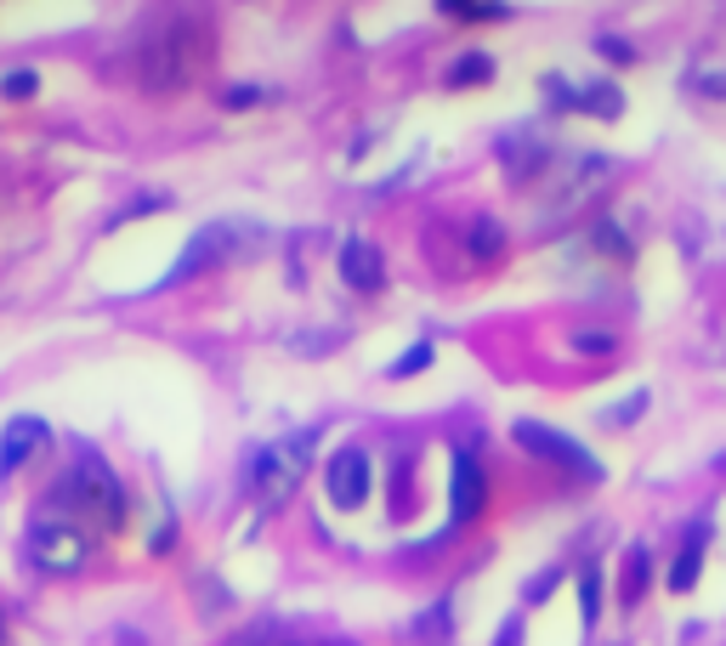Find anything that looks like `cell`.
Returning <instances> with one entry per match:
<instances>
[{"instance_id":"cell-1","label":"cell","mask_w":726,"mask_h":646,"mask_svg":"<svg viewBox=\"0 0 726 646\" xmlns=\"http://www.w3.org/2000/svg\"><path fill=\"white\" fill-rule=\"evenodd\" d=\"M313 449H318V431H295L284 442H262V449L250 454V488H256L267 505H279L284 493L307 477Z\"/></svg>"},{"instance_id":"cell-2","label":"cell","mask_w":726,"mask_h":646,"mask_svg":"<svg viewBox=\"0 0 726 646\" xmlns=\"http://www.w3.org/2000/svg\"><path fill=\"white\" fill-rule=\"evenodd\" d=\"M511 437H517V449H522V454H534V460H545V465H557V470H568V477H579V482H602V477H608L602 460H596L590 449H579V442H573L568 431H557V426H539V419H517Z\"/></svg>"},{"instance_id":"cell-3","label":"cell","mask_w":726,"mask_h":646,"mask_svg":"<svg viewBox=\"0 0 726 646\" xmlns=\"http://www.w3.org/2000/svg\"><path fill=\"white\" fill-rule=\"evenodd\" d=\"M58 505H74V511H91L103 528H114L125 500H119V482H114V470L97 460V454H80V465L68 470V477L58 482Z\"/></svg>"},{"instance_id":"cell-4","label":"cell","mask_w":726,"mask_h":646,"mask_svg":"<svg viewBox=\"0 0 726 646\" xmlns=\"http://www.w3.org/2000/svg\"><path fill=\"white\" fill-rule=\"evenodd\" d=\"M86 551H91V533L68 516H40L29 528V556H35V567H46V573H74V567L86 561Z\"/></svg>"},{"instance_id":"cell-5","label":"cell","mask_w":726,"mask_h":646,"mask_svg":"<svg viewBox=\"0 0 726 646\" xmlns=\"http://www.w3.org/2000/svg\"><path fill=\"white\" fill-rule=\"evenodd\" d=\"M488 505V470L477 465V454L460 449L455 465H448V533L466 528V521H477Z\"/></svg>"},{"instance_id":"cell-6","label":"cell","mask_w":726,"mask_h":646,"mask_svg":"<svg viewBox=\"0 0 726 646\" xmlns=\"http://www.w3.org/2000/svg\"><path fill=\"white\" fill-rule=\"evenodd\" d=\"M369 477H374V465L364 449H335L330 470H323V488H330V505L341 511H358L364 505V493H369Z\"/></svg>"},{"instance_id":"cell-7","label":"cell","mask_w":726,"mask_h":646,"mask_svg":"<svg viewBox=\"0 0 726 646\" xmlns=\"http://www.w3.org/2000/svg\"><path fill=\"white\" fill-rule=\"evenodd\" d=\"M233 244H239V228H228V221H216V228H205L188 250H182V261L165 272V284H182V279H193V272H205V267H216V261H228L233 256Z\"/></svg>"},{"instance_id":"cell-8","label":"cell","mask_w":726,"mask_h":646,"mask_svg":"<svg viewBox=\"0 0 726 646\" xmlns=\"http://www.w3.org/2000/svg\"><path fill=\"white\" fill-rule=\"evenodd\" d=\"M40 442H46V419H35V414L7 419V431H0V470L12 477L23 460H35V454H40Z\"/></svg>"},{"instance_id":"cell-9","label":"cell","mask_w":726,"mask_h":646,"mask_svg":"<svg viewBox=\"0 0 726 646\" xmlns=\"http://www.w3.org/2000/svg\"><path fill=\"white\" fill-rule=\"evenodd\" d=\"M341 279L353 284V289H381V279H386V267H381V250H374L369 238H346L341 244Z\"/></svg>"},{"instance_id":"cell-10","label":"cell","mask_w":726,"mask_h":646,"mask_svg":"<svg viewBox=\"0 0 726 646\" xmlns=\"http://www.w3.org/2000/svg\"><path fill=\"white\" fill-rule=\"evenodd\" d=\"M704 544H710V528H692L687 544L675 551V561H670V590H675V595L698 590V573H704Z\"/></svg>"},{"instance_id":"cell-11","label":"cell","mask_w":726,"mask_h":646,"mask_svg":"<svg viewBox=\"0 0 726 646\" xmlns=\"http://www.w3.org/2000/svg\"><path fill=\"white\" fill-rule=\"evenodd\" d=\"M647 579H653V556H647V544H631L624 561H619V590H624V602H631V607L647 595Z\"/></svg>"},{"instance_id":"cell-12","label":"cell","mask_w":726,"mask_h":646,"mask_svg":"<svg viewBox=\"0 0 726 646\" xmlns=\"http://www.w3.org/2000/svg\"><path fill=\"white\" fill-rule=\"evenodd\" d=\"M506 250V228H499V216H471V261H494Z\"/></svg>"},{"instance_id":"cell-13","label":"cell","mask_w":726,"mask_h":646,"mask_svg":"<svg viewBox=\"0 0 726 646\" xmlns=\"http://www.w3.org/2000/svg\"><path fill=\"white\" fill-rule=\"evenodd\" d=\"M483 80H494V57L488 52H466V57L448 63V86H483Z\"/></svg>"},{"instance_id":"cell-14","label":"cell","mask_w":726,"mask_h":646,"mask_svg":"<svg viewBox=\"0 0 726 646\" xmlns=\"http://www.w3.org/2000/svg\"><path fill=\"white\" fill-rule=\"evenodd\" d=\"M579 108H585V114H602V119H619V114H624V96H619V86L596 80V86L579 91Z\"/></svg>"},{"instance_id":"cell-15","label":"cell","mask_w":726,"mask_h":646,"mask_svg":"<svg viewBox=\"0 0 726 646\" xmlns=\"http://www.w3.org/2000/svg\"><path fill=\"white\" fill-rule=\"evenodd\" d=\"M579 612H585V624L602 618V573H596V567H585V573H579Z\"/></svg>"},{"instance_id":"cell-16","label":"cell","mask_w":726,"mask_h":646,"mask_svg":"<svg viewBox=\"0 0 726 646\" xmlns=\"http://www.w3.org/2000/svg\"><path fill=\"white\" fill-rule=\"evenodd\" d=\"M420 369H432V346H425V340H420V346H409V352L397 358V363L386 369V375H392V380H409V375H420Z\"/></svg>"},{"instance_id":"cell-17","label":"cell","mask_w":726,"mask_h":646,"mask_svg":"<svg viewBox=\"0 0 726 646\" xmlns=\"http://www.w3.org/2000/svg\"><path fill=\"white\" fill-rule=\"evenodd\" d=\"M443 12H448V17H460V23H499V17H511L506 7H466V0H448Z\"/></svg>"},{"instance_id":"cell-18","label":"cell","mask_w":726,"mask_h":646,"mask_svg":"<svg viewBox=\"0 0 726 646\" xmlns=\"http://www.w3.org/2000/svg\"><path fill=\"white\" fill-rule=\"evenodd\" d=\"M590 238H596V244H602V250H608V256H619V261H624V256H631V238H624V233L613 228V221H608V216H602V221H596V228H590Z\"/></svg>"},{"instance_id":"cell-19","label":"cell","mask_w":726,"mask_h":646,"mask_svg":"<svg viewBox=\"0 0 726 646\" xmlns=\"http://www.w3.org/2000/svg\"><path fill=\"white\" fill-rule=\"evenodd\" d=\"M619 346V335H608V330H585V335H573V352H585V358H608Z\"/></svg>"},{"instance_id":"cell-20","label":"cell","mask_w":726,"mask_h":646,"mask_svg":"<svg viewBox=\"0 0 726 646\" xmlns=\"http://www.w3.org/2000/svg\"><path fill=\"white\" fill-rule=\"evenodd\" d=\"M641 414H647V391H631V397H624L619 409H608L602 419H608V426H631V419H641Z\"/></svg>"},{"instance_id":"cell-21","label":"cell","mask_w":726,"mask_h":646,"mask_svg":"<svg viewBox=\"0 0 726 646\" xmlns=\"http://www.w3.org/2000/svg\"><path fill=\"white\" fill-rule=\"evenodd\" d=\"M0 91H7V96H35L40 91V74L35 68H12L7 80H0Z\"/></svg>"},{"instance_id":"cell-22","label":"cell","mask_w":726,"mask_h":646,"mask_svg":"<svg viewBox=\"0 0 726 646\" xmlns=\"http://www.w3.org/2000/svg\"><path fill=\"white\" fill-rule=\"evenodd\" d=\"M596 52H602L608 63H636V46L619 40V35H596Z\"/></svg>"},{"instance_id":"cell-23","label":"cell","mask_w":726,"mask_h":646,"mask_svg":"<svg viewBox=\"0 0 726 646\" xmlns=\"http://www.w3.org/2000/svg\"><path fill=\"white\" fill-rule=\"evenodd\" d=\"M262 86H233V91H221V103H228V108H250V103H262Z\"/></svg>"},{"instance_id":"cell-24","label":"cell","mask_w":726,"mask_h":646,"mask_svg":"<svg viewBox=\"0 0 726 646\" xmlns=\"http://www.w3.org/2000/svg\"><path fill=\"white\" fill-rule=\"evenodd\" d=\"M698 91H704V96H726V74H698V80H692Z\"/></svg>"},{"instance_id":"cell-25","label":"cell","mask_w":726,"mask_h":646,"mask_svg":"<svg viewBox=\"0 0 726 646\" xmlns=\"http://www.w3.org/2000/svg\"><path fill=\"white\" fill-rule=\"evenodd\" d=\"M550 590H557V573H539V579L528 584V602H545V595H550Z\"/></svg>"},{"instance_id":"cell-26","label":"cell","mask_w":726,"mask_h":646,"mask_svg":"<svg viewBox=\"0 0 726 646\" xmlns=\"http://www.w3.org/2000/svg\"><path fill=\"white\" fill-rule=\"evenodd\" d=\"M494 646H522V618H511V624H506V635H499Z\"/></svg>"}]
</instances>
